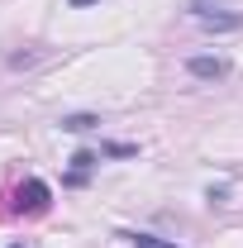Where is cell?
Masks as SVG:
<instances>
[{
	"instance_id": "6da1fadb",
	"label": "cell",
	"mask_w": 243,
	"mask_h": 248,
	"mask_svg": "<svg viewBox=\"0 0 243 248\" xmlns=\"http://www.w3.org/2000/svg\"><path fill=\"white\" fill-rule=\"evenodd\" d=\"M186 72H191L196 81H224V77H229V62L224 58H191Z\"/></svg>"
},
{
	"instance_id": "7a4b0ae2",
	"label": "cell",
	"mask_w": 243,
	"mask_h": 248,
	"mask_svg": "<svg viewBox=\"0 0 243 248\" xmlns=\"http://www.w3.org/2000/svg\"><path fill=\"white\" fill-rule=\"evenodd\" d=\"M19 205H24L29 215H43V210H48V186L38 182V177H29V182L19 186Z\"/></svg>"
},
{
	"instance_id": "3957f363",
	"label": "cell",
	"mask_w": 243,
	"mask_h": 248,
	"mask_svg": "<svg viewBox=\"0 0 243 248\" xmlns=\"http://www.w3.org/2000/svg\"><path fill=\"white\" fill-rule=\"evenodd\" d=\"M243 15L239 10H210V15H200V29L205 33H224V29H239Z\"/></svg>"
},
{
	"instance_id": "277c9868",
	"label": "cell",
	"mask_w": 243,
	"mask_h": 248,
	"mask_svg": "<svg viewBox=\"0 0 243 248\" xmlns=\"http://www.w3.org/2000/svg\"><path fill=\"white\" fill-rule=\"evenodd\" d=\"M100 157L91 148H81V153H72V172H67V186H86V172H91Z\"/></svg>"
},
{
	"instance_id": "5b68a950",
	"label": "cell",
	"mask_w": 243,
	"mask_h": 248,
	"mask_svg": "<svg viewBox=\"0 0 243 248\" xmlns=\"http://www.w3.org/2000/svg\"><path fill=\"white\" fill-rule=\"evenodd\" d=\"M95 124H100V115H62V129L67 134H91Z\"/></svg>"
},
{
	"instance_id": "8992f818",
	"label": "cell",
	"mask_w": 243,
	"mask_h": 248,
	"mask_svg": "<svg viewBox=\"0 0 243 248\" xmlns=\"http://www.w3.org/2000/svg\"><path fill=\"white\" fill-rule=\"evenodd\" d=\"M134 248H177V244H167V239H157V234H124Z\"/></svg>"
},
{
	"instance_id": "52a82bcc",
	"label": "cell",
	"mask_w": 243,
	"mask_h": 248,
	"mask_svg": "<svg viewBox=\"0 0 243 248\" xmlns=\"http://www.w3.org/2000/svg\"><path fill=\"white\" fill-rule=\"evenodd\" d=\"M214 5H224V0H186V10H191L196 19H200V15H210Z\"/></svg>"
},
{
	"instance_id": "ba28073f",
	"label": "cell",
	"mask_w": 243,
	"mask_h": 248,
	"mask_svg": "<svg viewBox=\"0 0 243 248\" xmlns=\"http://www.w3.org/2000/svg\"><path fill=\"white\" fill-rule=\"evenodd\" d=\"M105 153L110 157H134V143H105Z\"/></svg>"
},
{
	"instance_id": "9c48e42d",
	"label": "cell",
	"mask_w": 243,
	"mask_h": 248,
	"mask_svg": "<svg viewBox=\"0 0 243 248\" xmlns=\"http://www.w3.org/2000/svg\"><path fill=\"white\" fill-rule=\"evenodd\" d=\"M224 196H229V186H210V191H205V201H210V205H224Z\"/></svg>"
},
{
	"instance_id": "30bf717a",
	"label": "cell",
	"mask_w": 243,
	"mask_h": 248,
	"mask_svg": "<svg viewBox=\"0 0 243 248\" xmlns=\"http://www.w3.org/2000/svg\"><path fill=\"white\" fill-rule=\"evenodd\" d=\"M67 5H72V10H86V5H95V0H67Z\"/></svg>"
},
{
	"instance_id": "8fae6325",
	"label": "cell",
	"mask_w": 243,
	"mask_h": 248,
	"mask_svg": "<svg viewBox=\"0 0 243 248\" xmlns=\"http://www.w3.org/2000/svg\"><path fill=\"white\" fill-rule=\"evenodd\" d=\"M10 248H24V244H10Z\"/></svg>"
}]
</instances>
